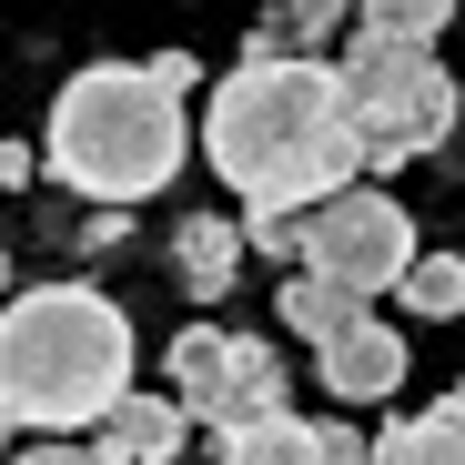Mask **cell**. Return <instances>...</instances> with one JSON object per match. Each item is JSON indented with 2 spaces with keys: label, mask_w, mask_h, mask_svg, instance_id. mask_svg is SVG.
<instances>
[{
  "label": "cell",
  "mask_w": 465,
  "mask_h": 465,
  "mask_svg": "<svg viewBox=\"0 0 465 465\" xmlns=\"http://www.w3.org/2000/svg\"><path fill=\"white\" fill-rule=\"evenodd\" d=\"M203 163L232 183L243 213H324L364 183V142L344 102V51L334 61H283L243 51L203 112Z\"/></svg>",
  "instance_id": "6da1fadb"
},
{
  "label": "cell",
  "mask_w": 465,
  "mask_h": 465,
  "mask_svg": "<svg viewBox=\"0 0 465 465\" xmlns=\"http://www.w3.org/2000/svg\"><path fill=\"white\" fill-rule=\"evenodd\" d=\"M142 395L132 384V314L102 283H21L11 324H0V415L31 445H71L102 435L122 405Z\"/></svg>",
  "instance_id": "7a4b0ae2"
},
{
  "label": "cell",
  "mask_w": 465,
  "mask_h": 465,
  "mask_svg": "<svg viewBox=\"0 0 465 465\" xmlns=\"http://www.w3.org/2000/svg\"><path fill=\"white\" fill-rule=\"evenodd\" d=\"M193 152V122H183V92L163 82L152 61H82L61 82L51 122H41V173L61 193H82L102 213H132L152 203Z\"/></svg>",
  "instance_id": "3957f363"
},
{
  "label": "cell",
  "mask_w": 465,
  "mask_h": 465,
  "mask_svg": "<svg viewBox=\"0 0 465 465\" xmlns=\"http://www.w3.org/2000/svg\"><path fill=\"white\" fill-rule=\"evenodd\" d=\"M344 102H354V142H364V173H395L425 163V152L455 132L465 92L435 51H384V41H344Z\"/></svg>",
  "instance_id": "277c9868"
},
{
  "label": "cell",
  "mask_w": 465,
  "mask_h": 465,
  "mask_svg": "<svg viewBox=\"0 0 465 465\" xmlns=\"http://www.w3.org/2000/svg\"><path fill=\"white\" fill-rule=\"evenodd\" d=\"M163 395L213 425V435H243L263 415H293L283 405V344L273 334H223V324H183L173 354H163Z\"/></svg>",
  "instance_id": "5b68a950"
},
{
  "label": "cell",
  "mask_w": 465,
  "mask_h": 465,
  "mask_svg": "<svg viewBox=\"0 0 465 465\" xmlns=\"http://www.w3.org/2000/svg\"><path fill=\"white\" fill-rule=\"evenodd\" d=\"M425 263V243H415V213L384 193V183H354L344 203H324L314 213V273H334L344 293H405V273Z\"/></svg>",
  "instance_id": "8992f818"
},
{
  "label": "cell",
  "mask_w": 465,
  "mask_h": 465,
  "mask_svg": "<svg viewBox=\"0 0 465 465\" xmlns=\"http://www.w3.org/2000/svg\"><path fill=\"white\" fill-rule=\"evenodd\" d=\"M405 364H415V354H405V334L384 324V314H364L334 354H314V374H324V395H334V405H384V395L405 384Z\"/></svg>",
  "instance_id": "52a82bcc"
},
{
  "label": "cell",
  "mask_w": 465,
  "mask_h": 465,
  "mask_svg": "<svg viewBox=\"0 0 465 465\" xmlns=\"http://www.w3.org/2000/svg\"><path fill=\"white\" fill-rule=\"evenodd\" d=\"M243 253H253L243 213H193V223L173 232V273H183L193 303H232V283H243Z\"/></svg>",
  "instance_id": "ba28073f"
},
{
  "label": "cell",
  "mask_w": 465,
  "mask_h": 465,
  "mask_svg": "<svg viewBox=\"0 0 465 465\" xmlns=\"http://www.w3.org/2000/svg\"><path fill=\"white\" fill-rule=\"evenodd\" d=\"M364 314H374V303H364V293H344L334 273H283V293H273V324H283V334H303L314 354H334Z\"/></svg>",
  "instance_id": "9c48e42d"
},
{
  "label": "cell",
  "mask_w": 465,
  "mask_h": 465,
  "mask_svg": "<svg viewBox=\"0 0 465 465\" xmlns=\"http://www.w3.org/2000/svg\"><path fill=\"white\" fill-rule=\"evenodd\" d=\"M183 435H193V415H183L173 395H132L92 445H102L112 465H173V455H183Z\"/></svg>",
  "instance_id": "30bf717a"
},
{
  "label": "cell",
  "mask_w": 465,
  "mask_h": 465,
  "mask_svg": "<svg viewBox=\"0 0 465 465\" xmlns=\"http://www.w3.org/2000/svg\"><path fill=\"white\" fill-rule=\"evenodd\" d=\"M374 465H465V415L425 405V415H384Z\"/></svg>",
  "instance_id": "8fae6325"
},
{
  "label": "cell",
  "mask_w": 465,
  "mask_h": 465,
  "mask_svg": "<svg viewBox=\"0 0 465 465\" xmlns=\"http://www.w3.org/2000/svg\"><path fill=\"white\" fill-rule=\"evenodd\" d=\"M213 445H223V465H334L324 425H303V415H263L243 435H213Z\"/></svg>",
  "instance_id": "7c38bea8"
},
{
  "label": "cell",
  "mask_w": 465,
  "mask_h": 465,
  "mask_svg": "<svg viewBox=\"0 0 465 465\" xmlns=\"http://www.w3.org/2000/svg\"><path fill=\"white\" fill-rule=\"evenodd\" d=\"M455 11L445 0H364L354 11V41H384V51H435V31H445Z\"/></svg>",
  "instance_id": "4fadbf2b"
},
{
  "label": "cell",
  "mask_w": 465,
  "mask_h": 465,
  "mask_svg": "<svg viewBox=\"0 0 465 465\" xmlns=\"http://www.w3.org/2000/svg\"><path fill=\"white\" fill-rule=\"evenodd\" d=\"M395 303H405L415 324H455V314H465V253H425Z\"/></svg>",
  "instance_id": "5bb4252c"
},
{
  "label": "cell",
  "mask_w": 465,
  "mask_h": 465,
  "mask_svg": "<svg viewBox=\"0 0 465 465\" xmlns=\"http://www.w3.org/2000/svg\"><path fill=\"white\" fill-rule=\"evenodd\" d=\"M11 465H112V455H102V445H82V435H71V445H21Z\"/></svg>",
  "instance_id": "9a60e30c"
},
{
  "label": "cell",
  "mask_w": 465,
  "mask_h": 465,
  "mask_svg": "<svg viewBox=\"0 0 465 465\" xmlns=\"http://www.w3.org/2000/svg\"><path fill=\"white\" fill-rule=\"evenodd\" d=\"M122 243H132L122 213H92V223H82V253H122Z\"/></svg>",
  "instance_id": "2e32d148"
},
{
  "label": "cell",
  "mask_w": 465,
  "mask_h": 465,
  "mask_svg": "<svg viewBox=\"0 0 465 465\" xmlns=\"http://www.w3.org/2000/svg\"><path fill=\"white\" fill-rule=\"evenodd\" d=\"M445 415H465V374H455V395H445Z\"/></svg>",
  "instance_id": "e0dca14e"
}]
</instances>
